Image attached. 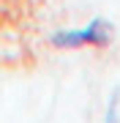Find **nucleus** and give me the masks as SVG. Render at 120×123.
<instances>
[{
  "label": "nucleus",
  "instance_id": "f257e3e1",
  "mask_svg": "<svg viewBox=\"0 0 120 123\" xmlns=\"http://www.w3.org/2000/svg\"><path fill=\"white\" fill-rule=\"evenodd\" d=\"M112 41V27L109 22H104V19H93L87 27H82V30H66L60 36H55V44L57 47H104Z\"/></svg>",
  "mask_w": 120,
  "mask_h": 123
}]
</instances>
